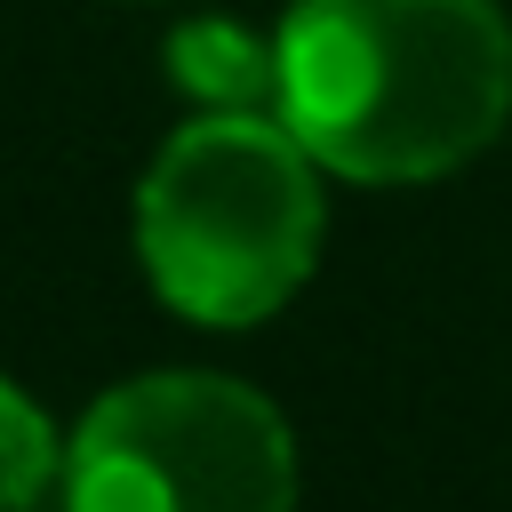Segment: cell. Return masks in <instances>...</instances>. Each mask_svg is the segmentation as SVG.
Segmentation results:
<instances>
[{
  "label": "cell",
  "instance_id": "obj_1",
  "mask_svg": "<svg viewBox=\"0 0 512 512\" xmlns=\"http://www.w3.org/2000/svg\"><path fill=\"white\" fill-rule=\"evenodd\" d=\"M272 64L288 136L360 184L448 176L512 112L496 0H296Z\"/></svg>",
  "mask_w": 512,
  "mask_h": 512
},
{
  "label": "cell",
  "instance_id": "obj_2",
  "mask_svg": "<svg viewBox=\"0 0 512 512\" xmlns=\"http://www.w3.org/2000/svg\"><path fill=\"white\" fill-rule=\"evenodd\" d=\"M152 288L208 328H248L296 296L320 256V176L288 120L200 112L160 144L136 192Z\"/></svg>",
  "mask_w": 512,
  "mask_h": 512
},
{
  "label": "cell",
  "instance_id": "obj_3",
  "mask_svg": "<svg viewBox=\"0 0 512 512\" xmlns=\"http://www.w3.org/2000/svg\"><path fill=\"white\" fill-rule=\"evenodd\" d=\"M64 512H296L288 416L208 368L136 376L80 416Z\"/></svg>",
  "mask_w": 512,
  "mask_h": 512
},
{
  "label": "cell",
  "instance_id": "obj_4",
  "mask_svg": "<svg viewBox=\"0 0 512 512\" xmlns=\"http://www.w3.org/2000/svg\"><path fill=\"white\" fill-rule=\"evenodd\" d=\"M168 64H176V88L208 96L216 112H248L264 88H280L272 48H256L240 24H184L168 40Z\"/></svg>",
  "mask_w": 512,
  "mask_h": 512
},
{
  "label": "cell",
  "instance_id": "obj_5",
  "mask_svg": "<svg viewBox=\"0 0 512 512\" xmlns=\"http://www.w3.org/2000/svg\"><path fill=\"white\" fill-rule=\"evenodd\" d=\"M48 472H56V432H48V416L0 376V512H24V504L48 488Z\"/></svg>",
  "mask_w": 512,
  "mask_h": 512
}]
</instances>
